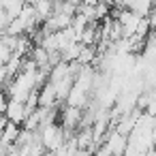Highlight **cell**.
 I'll list each match as a JSON object with an SVG mask.
<instances>
[{
    "label": "cell",
    "instance_id": "obj_1",
    "mask_svg": "<svg viewBox=\"0 0 156 156\" xmlns=\"http://www.w3.org/2000/svg\"><path fill=\"white\" fill-rule=\"evenodd\" d=\"M39 133H41V141L45 143V147H47L49 152H58V150L69 141V133H66L64 126H60V124H49V126L41 128Z\"/></svg>",
    "mask_w": 156,
    "mask_h": 156
},
{
    "label": "cell",
    "instance_id": "obj_2",
    "mask_svg": "<svg viewBox=\"0 0 156 156\" xmlns=\"http://www.w3.org/2000/svg\"><path fill=\"white\" fill-rule=\"evenodd\" d=\"M2 113H5L11 122H15V124H20V126H22V124L26 122V118L30 115L26 103H22V101H13V98L7 103V109H5Z\"/></svg>",
    "mask_w": 156,
    "mask_h": 156
},
{
    "label": "cell",
    "instance_id": "obj_3",
    "mask_svg": "<svg viewBox=\"0 0 156 156\" xmlns=\"http://www.w3.org/2000/svg\"><path fill=\"white\" fill-rule=\"evenodd\" d=\"M105 145L113 152V156H124L126 154V147H128V135H122L120 130H111L105 139Z\"/></svg>",
    "mask_w": 156,
    "mask_h": 156
},
{
    "label": "cell",
    "instance_id": "obj_4",
    "mask_svg": "<svg viewBox=\"0 0 156 156\" xmlns=\"http://www.w3.org/2000/svg\"><path fill=\"white\" fill-rule=\"evenodd\" d=\"M60 101L58 90L51 81H47L41 90H39V107H56V103Z\"/></svg>",
    "mask_w": 156,
    "mask_h": 156
},
{
    "label": "cell",
    "instance_id": "obj_5",
    "mask_svg": "<svg viewBox=\"0 0 156 156\" xmlns=\"http://www.w3.org/2000/svg\"><path fill=\"white\" fill-rule=\"evenodd\" d=\"M37 7V13H39V17H41V22H45V20H49L51 15H54V2L51 0H39V2L34 5Z\"/></svg>",
    "mask_w": 156,
    "mask_h": 156
},
{
    "label": "cell",
    "instance_id": "obj_6",
    "mask_svg": "<svg viewBox=\"0 0 156 156\" xmlns=\"http://www.w3.org/2000/svg\"><path fill=\"white\" fill-rule=\"evenodd\" d=\"M92 156H113V152L103 143V145H98V147H94V152H92Z\"/></svg>",
    "mask_w": 156,
    "mask_h": 156
}]
</instances>
